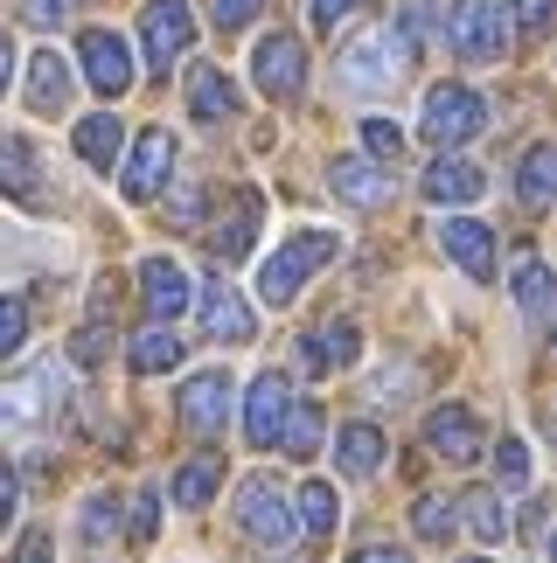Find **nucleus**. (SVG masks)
Segmentation results:
<instances>
[{
  "label": "nucleus",
  "instance_id": "obj_1",
  "mask_svg": "<svg viewBox=\"0 0 557 563\" xmlns=\"http://www.w3.org/2000/svg\"><path fill=\"white\" fill-rule=\"evenodd\" d=\"M335 257V236L328 230H299V236H286L272 257H265V272H259V299L265 307H286V299L307 286V278L320 272Z\"/></svg>",
  "mask_w": 557,
  "mask_h": 563
},
{
  "label": "nucleus",
  "instance_id": "obj_2",
  "mask_svg": "<svg viewBox=\"0 0 557 563\" xmlns=\"http://www.w3.org/2000/svg\"><path fill=\"white\" fill-rule=\"evenodd\" d=\"M335 70H341L349 91H391V84L412 70V49H404L397 29H370V35H356L349 49H341Z\"/></svg>",
  "mask_w": 557,
  "mask_h": 563
},
{
  "label": "nucleus",
  "instance_id": "obj_3",
  "mask_svg": "<svg viewBox=\"0 0 557 563\" xmlns=\"http://www.w3.org/2000/svg\"><path fill=\"white\" fill-rule=\"evenodd\" d=\"M488 125V104L481 91H467V84H433L425 91V112H418V133L433 146H467Z\"/></svg>",
  "mask_w": 557,
  "mask_h": 563
},
{
  "label": "nucleus",
  "instance_id": "obj_4",
  "mask_svg": "<svg viewBox=\"0 0 557 563\" xmlns=\"http://www.w3.org/2000/svg\"><path fill=\"white\" fill-rule=\"evenodd\" d=\"M238 522H244L251 543H293V501L278 494L272 473H251L238 487Z\"/></svg>",
  "mask_w": 557,
  "mask_h": 563
},
{
  "label": "nucleus",
  "instance_id": "obj_5",
  "mask_svg": "<svg viewBox=\"0 0 557 563\" xmlns=\"http://www.w3.org/2000/svg\"><path fill=\"white\" fill-rule=\"evenodd\" d=\"M56 397H63L56 362H42V369H29V376H8V383H0V431H29V424H42V418L56 410Z\"/></svg>",
  "mask_w": 557,
  "mask_h": 563
},
{
  "label": "nucleus",
  "instance_id": "obj_6",
  "mask_svg": "<svg viewBox=\"0 0 557 563\" xmlns=\"http://www.w3.org/2000/svg\"><path fill=\"white\" fill-rule=\"evenodd\" d=\"M140 35H146V63L167 77V63H182L188 42H196V14H188V0H146Z\"/></svg>",
  "mask_w": 557,
  "mask_h": 563
},
{
  "label": "nucleus",
  "instance_id": "obj_7",
  "mask_svg": "<svg viewBox=\"0 0 557 563\" xmlns=\"http://www.w3.org/2000/svg\"><path fill=\"white\" fill-rule=\"evenodd\" d=\"M502 42H509V8L502 0H454V49L467 63L502 56Z\"/></svg>",
  "mask_w": 557,
  "mask_h": 563
},
{
  "label": "nucleus",
  "instance_id": "obj_8",
  "mask_svg": "<svg viewBox=\"0 0 557 563\" xmlns=\"http://www.w3.org/2000/svg\"><path fill=\"white\" fill-rule=\"evenodd\" d=\"M175 154H182L175 133H167V125H146L140 146H133V161H125V181H119V188H125V202H154L161 181L175 175Z\"/></svg>",
  "mask_w": 557,
  "mask_h": 563
},
{
  "label": "nucleus",
  "instance_id": "obj_9",
  "mask_svg": "<svg viewBox=\"0 0 557 563\" xmlns=\"http://www.w3.org/2000/svg\"><path fill=\"white\" fill-rule=\"evenodd\" d=\"M77 56H84V77H91L98 98H125V84H133V49H125V35H112V29H84Z\"/></svg>",
  "mask_w": 557,
  "mask_h": 563
},
{
  "label": "nucleus",
  "instance_id": "obj_10",
  "mask_svg": "<svg viewBox=\"0 0 557 563\" xmlns=\"http://www.w3.org/2000/svg\"><path fill=\"white\" fill-rule=\"evenodd\" d=\"M251 77H259L265 98H299V84H307V49H299L286 29H272L259 42V56H251Z\"/></svg>",
  "mask_w": 557,
  "mask_h": 563
},
{
  "label": "nucleus",
  "instance_id": "obj_11",
  "mask_svg": "<svg viewBox=\"0 0 557 563\" xmlns=\"http://www.w3.org/2000/svg\"><path fill=\"white\" fill-rule=\"evenodd\" d=\"M286 410H293V383L278 376V369H265L259 383H251V397H244V439L251 445H278V424H286Z\"/></svg>",
  "mask_w": 557,
  "mask_h": 563
},
{
  "label": "nucleus",
  "instance_id": "obj_12",
  "mask_svg": "<svg viewBox=\"0 0 557 563\" xmlns=\"http://www.w3.org/2000/svg\"><path fill=\"white\" fill-rule=\"evenodd\" d=\"M223 418H230V376H223V369L188 376V383H182V424L209 439V431H223Z\"/></svg>",
  "mask_w": 557,
  "mask_h": 563
},
{
  "label": "nucleus",
  "instance_id": "obj_13",
  "mask_svg": "<svg viewBox=\"0 0 557 563\" xmlns=\"http://www.w3.org/2000/svg\"><path fill=\"white\" fill-rule=\"evenodd\" d=\"M425 439H433V452H446L454 466L481 460V424H474V410H460V404H439L433 418H425Z\"/></svg>",
  "mask_w": 557,
  "mask_h": 563
},
{
  "label": "nucleus",
  "instance_id": "obj_14",
  "mask_svg": "<svg viewBox=\"0 0 557 563\" xmlns=\"http://www.w3.org/2000/svg\"><path fill=\"white\" fill-rule=\"evenodd\" d=\"M439 244H446V257H454L467 278H495V236H488L481 223L454 216V223H439Z\"/></svg>",
  "mask_w": 557,
  "mask_h": 563
},
{
  "label": "nucleus",
  "instance_id": "obj_15",
  "mask_svg": "<svg viewBox=\"0 0 557 563\" xmlns=\"http://www.w3.org/2000/svg\"><path fill=\"white\" fill-rule=\"evenodd\" d=\"M328 181H335L341 202H356V209H383V202H391V175H383L376 161H362V154H341Z\"/></svg>",
  "mask_w": 557,
  "mask_h": 563
},
{
  "label": "nucleus",
  "instance_id": "obj_16",
  "mask_svg": "<svg viewBox=\"0 0 557 563\" xmlns=\"http://www.w3.org/2000/svg\"><path fill=\"white\" fill-rule=\"evenodd\" d=\"M140 292H146V313H154V320H175L188 307V272L175 265V257H146V265H140Z\"/></svg>",
  "mask_w": 557,
  "mask_h": 563
},
{
  "label": "nucleus",
  "instance_id": "obj_17",
  "mask_svg": "<svg viewBox=\"0 0 557 563\" xmlns=\"http://www.w3.org/2000/svg\"><path fill=\"white\" fill-rule=\"evenodd\" d=\"M203 328L217 334V341H230V349L251 341V307L223 286V278H209V286H203Z\"/></svg>",
  "mask_w": 557,
  "mask_h": 563
},
{
  "label": "nucleus",
  "instance_id": "obj_18",
  "mask_svg": "<svg viewBox=\"0 0 557 563\" xmlns=\"http://www.w3.org/2000/svg\"><path fill=\"white\" fill-rule=\"evenodd\" d=\"M259 216H265V195L259 188H238V202H230V223H217V236H209V251L223 257H244L251 251V236H259Z\"/></svg>",
  "mask_w": 557,
  "mask_h": 563
},
{
  "label": "nucleus",
  "instance_id": "obj_19",
  "mask_svg": "<svg viewBox=\"0 0 557 563\" xmlns=\"http://www.w3.org/2000/svg\"><path fill=\"white\" fill-rule=\"evenodd\" d=\"M188 112L196 119H230L238 112V84H230L217 63H196V70H188Z\"/></svg>",
  "mask_w": 557,
  "mask_h": 563
},
{
  "label": "nucleus",
  "instance_id": "obj_20",
  "mask_svg": "<svg viewBox=\"0 0 557 563\" xmlns=\"http://www.w3.org/2000/svg\"><path fill=\"white\" fill-rule=\"evenodd\" d=\"M29 104L42 119L50 112H63V104H70V63H63L56 49H42L35 63H29Z\"/></svg>",
  "mask_w": 557,
  "mask_h": 563
},
{
  "label": "nucleus",
  "instance_id": "obj_21",
  "mask_svg": "<svg viewBox=\"0 0 557 563\" xmlns=\"http://www.w3.org/2000/svg\"><path fill=\"white\" fill-rule=\"evenodd\" d=\"M488 181H481V167H467V161H433L425 167V195L446 209V202H474Z\"/></svg>",
  "mask_w": 557,
  "mask_h": 563
},
{
  "label": "nucleus",
  "instance_id": "obj_22",
  "mask_svg": "<svg viewBox=\"0 0 557 563\" xmlns=\"http://www.w3.org/2000/svg\"><path fill=\"white\" fill-rule=\"evenodd\" d=\"M335 466L349 473V481L376 473V466H383V431H376V424H349V431L335 439Z\"/></svg>",
  "mask_w": 557,
  "mask_h": 563
},
{
  "label": "nucleus",
  "instance_id": "obj_23",
  "mask_svg": "<svg viewBox=\"0 0 557 563\" xmlns=\"http://www.w3.org/2000/svg\"><path fill=\"white\" fill-rule=\"evenodd\" d=\"M119 146H125V125H119L112 112L77 119V154L91 161V167H112V161H119Z\"/></svg>",
  "mask_w": 557,
  "mask_h": 563
},
{
  "label": "nucleus",
  "instance_id": "obj_24",
  "mask_svg": "<svg viewBox=\"0 0 557 563\" xmlns=\"http://www.w3.org/2000/svg\"><path fill=\"white\" fill-rule=\"evenodd\" d=\"M516 307H523L529 328L550 320V272H544V257H523V265H516Z\"/></svg>",
  "mask_w": 557,
  "mask_h": 563
},
{
  "label": "nucleus",
  "instance_id": "obj_25",
  "mask_svg": "<svg viewBox=\"0 0 557 563\" xmlns=\"http://www.w3.org/2000/svg\"><path fill=\"white\" fill-rule=\"evenodd\" d=\"M523 209H550V188H557V146H529L523 154Z\"/></svg>",
  "mask_w": 557,
  "mask_h": 563
},
{
  "label": "nucleus",
  "instance_id": "obj_26",
  "mask_svg": "<svg viewBox=\"0 0 557 563\" xmlns=\"http://www.w3.org/2000/svg\"><path fill=\"white\" fill-rule=\"evenodd\" d=\"M460 515H467V529L481 536V543H502L509 536V508H502V494H488V487H474L467 501H454Z\"/></svg>",
  "mask_w": 557,
  "mask_h": 563
},
{
  "label": "nucleus",
  "instance_id": "obj_27",
  "mask_svg": "<svg viewBox=\"0 0 557 563\" xmlns=\"http://www.w3.org/2000/svg\"><path fill=\"white\" fill-rule=\"evenodd\" d=\"M175 362H182V341L167 328H140L133 334V369L140 376H161V369H175Z\"/></svg>",
  "mask_w": 557,
  "mask_h": 563
},
{
  "label": "nucleus",
  "instance_id": "obj_28",
  "mask_svg": "<svg viewBox=\"0 0 557 563\" xmlns=\"http://www.w3.org/2000/svg\"><path fill=\"white\" fill-rule=\"evenodd\" d=\"M335 522H341L335 487L328 481H307V487H299V529H307V536H335Z\"/></svg>",
  "mask_w": 557,
  "mask_h": 563
},
{
  "label": "nucleus",
  "instance_id": "obj_29",
  "mask_svg": "<svg viewBox=\"0 0 557 563\" xmlns=\"http://www.w3.org/2000/svg\"><path fill=\"white\" fill-rule=\"evenodd\" d=\"M278 445H286L293 460H314V445H320V404H293L286 424H278Z\"/></svg>",
  "mask_w": 557,
  "mask_h": 563
},
{
  "label": "nucleus",
  "instance_id": "obj_30",
  "mask_svg": "<svg viewBox=\"0 0 557 563\" xmlns=\"http://www.w3.org/2000/svg\"><path fill=\"white\" fill-rule=\"evenodd\" d=\"M412 529L425 536V543H446V536H454V529H460V508H454V501H446V494H425V501L412 508Z\"/></svg>",
  "mask_w": 557,
  "mask_h": 563
},
{
  "label": "nucleus",
  "instance_id": "obj_31",
  "mask_svg": "<svg viewBox=\"0 0 557 563\" xmlns=\"http://www.w3.org/2000/svg\"><path fill=\"white\" fill-rule=\"evenodd\" d=\"M217 481H223L217 460H188V466L175 473V501H182V508H203L209 494H217Z\"/></svg>",
  "mask_w": 557,
  "mask_h": 563
},
{
  "label": "nucleus",
  "instance_id": "obj_32",
  "mask_svg": "<svg viewBox=\"0 0 557 563\" xmlns=\"http://www.w3.org/2000/svg\"><path fill=\"white\" fill-rule=\"evenodd\" d=\"M0 188H8V195H21V202L35 195V154H29L21 140H8V146H0Z\"/></svg>",
  "mask_w": 557,
  "mask_h": 563
},
{
  "label": "nucleus",
  "instance_id": "obj_33",
  "mask_svg": "<svg viewBox=\"0 0 557 563\" xmlns=\"http://www.w3.org/2000/svg\"><path fill=\"white\" fill-rule=\"evenodd\" d=\"M433 29H439V0H404V14H397V35H404V49L433 42Z\"/></svg>",
  "mask_w": 557,
  "mask_h": 563
},
{
  "label": "nucleus",
  "instance_id": "obj_34",
  "mask_svg": "<svg viewBox=\"0 0 557 563\" xmlns=\"http://www.w3.org/2000/svg\"><path fill=\"white\" fill-rule=\"evenodd\" d=\"M29 341V299L21 292H0V355H14Z\"/></svg>",
  "mask_w": 557,
  "mask_h": 563
},
{
  "label": "nucleus",
  "instance_id": "obj_35",
  "mask_svg": "<svg viewBox=\"0 0 557 563\" xmlns=\"http://www.w3.org/2000/svg\"><path fill=\"white\" fill-rule=\"evenodd\" d=\"M112 529H119V501L112 494H91V501H84V543H105Z\"/></svg>",
  "mask_w": 557,
  "mask_h": 563
},
{
  "label": "nucleus",
  "instance_id": "obj_36",
  "mask_svg": "<svg viewBox=\"0 0 557 563\" xmlns=\"http://www.w3.org/2000/svg\"><path fill=\"white\" fill-rule=\"evenodd\" d=\"M495 473H502V487H529V445L523 439H502L495 445Z\"/></svg>",
  "mask_w": 557,
  "mask_h": 563
},
{
  "label": "nucleus",
  "instance_id": "obj_37",
  "mask_svg": "<svg viewBox=\"0 0 557 563\" xmlns=\"http://www.w3.org/2000/svg\"><path fill=\"white\" fill-rule=\"evenodd\" d=\"M362 146H370V161H397L404 154V133H397L391 119H370V125H362Z\"/></svg>",
  "mask_w": 557,
  "mask_h": 563
},
{
  "label": "nucleus",
  "instance_id": "obj_38",
  "mask_svg": "<svg viewBox=\"0 0 557 563\" xmlns=\"http://www.w3.org/2000/svg\"><path fill=\"white\" fill-rule=\"evenodd\" d=\"M314 349H320V362H356V328H328Z\"/></svg>",
  "mask_w": 557,
  "mask_h": 563
},
{
  "label": "nucleus",
  "instance_id": "obj_39",
  "mask_svg": "<svg viewBox=\"0 0 557 563\" xmlns=\"http://www.w3.org/2000/svg\"><path fill=\"white\" fill-rule=\"evenodd\" d=\"M70 14H77V0H29V21H35V29H63Z\"/></svg>",
  "mask_w": 557,
  "mask_h": 563
},
{
  "label": "nucleus",
  "instance_id": "obj_40",
  "mask_svg": "<svg viewBox=\"0 0 557 563\" xmlns=\"http://www.w3.org/2000/svg\"><path fill=\"white\" fill-rule=\"evenodd\" d=\"M259 8H265V0H217L209 14H217V29H244V21L259 14Z\"/></svg>",
  "mask_w": 557,
  "mask_h": 563
},
{
  "label": "nucleus",
  "instance_id": "obj_41",
  "mask_svg": "<svg viewBox=\"0 0 557 563\" xmlns=\"http://www.w3.org/2000/svg\"><path fill=\"white\" fill-rule=\"evenodd\" d=\"M105 349H112V334H105V328H84V334L70 341V355H77V362H105Z\"/></svg>",
  "mask_w": 557,
  "mask_h": 563
},
{
  "label": "nucleus",
  "instance_id": "obj_42",
  "mask_svg": "<svg viewBox=\"0 0 557 563\" xmlns=\"http://www.w3.org/2000/svg\"><path fill=\"white\" fill-rule=\"evenodd\" d=\"M544 21H550V0H516V29L523 35H544Z\"/></svg>",
  "mask_w": 557,
  "mask_h": 563
},
{
  "label": "nucleus",
  "instance_id": "obj_43",
  "mask_svg": "<svg viewBox=\"0 0 557 563\" xmlns=\"http://www.w3.org/2000/svg\"><path fill=\"white\" fill-rule=\"evenodd\" d=\"M349 14H356V0H314V29H335Z\"/></svg>",
  "mask_w": 557,
  "mask_h": 563
},
{
  "label": "nucleus",
  "instance_id": "obj_44",
  "mask_svg": "<svg viewBox=\"0 0 557 563\" xmlns=\"http://www.w3.org/2000/svg\"><path fill=\"white\" fill-rule=\"evenodd\" d=\"M154 515H161V494H140V508H133V536H140V543L154 536Z\"/></svg>",
  "mask_w": 557,
  "mask_h": 563
},
{
  "label": "nucleus",
  "instance_id": "obj_45",
  "mask_svg": "<svg viewBox=\"0 0 557 563\" xmlns=\"http://www.w3.org/2000/svg\"><path fill=\"white\" fill-rule=\"evenodd\" d=\"M14 563H50V536L29 529V536H21V556H14Z\"/></svg>",
  "mask_w": 557,
  "mask_h": 563
},
{
  "label": "nucleus",
  "instance_id": "obj_46",
  "mask_svg": "<svg viewBox=\"0 0 557 563\" xmlns=\"http://www.w3.org/2000/svg\"><path fill=\"white\" fill-rule=\"evenodd\" d=\"M21 501V487H14V466H0V529H8V515Z\"/></svg>",
  "mask_w": 557,
  "mask_h": 563
},
{
  "label": "nucleus",
  "instance_id": "obj_47",
  "mask_svg": "<svg viewBox=\"0 0 557 563\" xmlns=\"http://www.w3.org/2000/svg\"><path fill=\"white\" fill-rule=\"evenodd\" d=\"M349 563H412V556H404V550H391V543H376V550H356Z\"/></svg>",
  "mask_w": 557,
  "mask_h": 563
},
{
  "label": "nucleus",
  "instance_id": "obj_48",
  "mask_svg": "<svg viewBox=\"0 0 557 563\" xmlns=\"http://www.w3.org/2000/svg\"><path fill=\"white\" fill-rule=\"evenodd\" d=\"M370 389H376V397H404V389H412V376H404V369H397V376H391V369H383V376H376V383H370Z\"/></svg>",
  "mask_w": 557,
  "mask_h": 563
},
{
  "label": "nucleus",
  "instance_id": "obj_49",
  "mask_svg": "<svg viewBox=\"0 0 557 563\" xmlns=\"http://www.w3.org/2000/svg\"><path fill=\"white\" fill-rule=\"evenodd\" d=\"M523 536H529V543H544V501L523 508Z\"/></svg>",
  "mask_w": 557,
  "mask_h": 563
},
{
  "label": "nucleus",
  "instance_id": "obj_50",
  "mask_svg": "<svg viewBox=\"0 0 557 563\" xmlns=\"http://www.w3.org/2000/svg\"><path fill=\"white\" fill-rule=\"evenodd\" d=\"M196 216H203V195H196V188H188V195H182V202H175V223H196Z\"/></svg>",
  "mask_w": 557,
  "mask_h": 563
},
{
  "label": "nucleus",
  "instance_id": "obj_51",
  "mask_svg": "<svg viewBox=\"0 0 557 563\" xmlns=\"http://www.w3.org/2000/svg\"><path fill=\"white\" fill-rule=\"evenodd\" d=\"M8 84H14V42L0 35V91H8Z\"/></svg>",
  "mask_w": 557,
  "mask_h": 563
},
{
  "label": "nucleus",
  "instance_id": "obj_52",
  "mask_svg": "<svg viewBox=\"0 0 557 563\" xmlns=\"http://www.w3.org/2000/svg\"><path fill=\"white\" fill-rule=\"evenodd\" d=\"M467 563H481V556H467Z\"/></svg>",
  "mask_w": 557,
  "mask_h": 563
}]
</instances>
